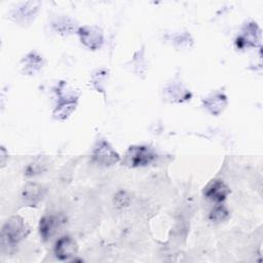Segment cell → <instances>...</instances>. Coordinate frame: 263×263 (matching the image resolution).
Segmentation results:
<instances>
[{
    "mask_svg": "<svg viewBox=\"0 0 263 263\" xmlns=\"http://www.w3.org/2000/svg\"><path fill=\"white\" fill-rule=\"evenodd\" d=\"M261 40V31L256 23L252 22L246 25L241 35L236 39L238 47L245 46H257Z\"/></svg>",
    "mask_w": 263,
    "mask_h": 263,
    "instance_id": "5b68a950",
    "label": "cell"
},
{
    "mask_svg": "<svg viewBox=\"0 0 263 263\" xmlns=\"http://www.w3.org/2000/svg\"><path fill=\"white\" fill-rule=\"evenodd\" d=\"M78 35L81 42L89 49L100 48L104 42V36L101 28L97 26H83L78 29Z\"/></svg>",
    "mask_w": 263,
    "mask_h": 263,
    "instance_id": "277c9868",
    "label": "cell"
},
{
    "mask_svg": "<svg viewBox=\"0 0 263 263\" xmlns=\"http://www.w3.org/2000/svg\"><path fill=\"white\" fill-rule=\"evenodd\" d=\"M155 156V152L147 146H130L125 153L123 162L132 167L144 166L152 162Z\"/></svg>",
    "mask_w": 263,
    "mask_h": 263,
    "instance_id": "7a4b0ae2",
    "label": "cell"
},
{
    "mask_svg": "<svg viewBox=\"0 0 263 263\" xmlns=\"http://www.w3.org/2000/svg\"><path fill=\"white\" fill-rule=\"evenodd\" d=\"M53 28L55 31H58L59 33L61 34H70L72 33L75 28H76V25H75V22L73 20H71L70 17H62V18H59L54 23H53Z\"/></svg>",
    "mask_w": 263,
    "mask_h": 263,
    "instance_id": "9a60e30c",
    "label": "cell"
},
{
    "mask_svg": "<svg viewBox=\"0 0 263 263\" xmlns=\"http://www.w3.org/2000/svg\"><path fill=\"white\" fill-rule=\"evenodd\" d=\"M43 66V59L36 52H30L22 61L23 72L28 75L35 74Z\"/></svg>",
    "mask_w": 263,
    "mask_h": 263,
    "instance_id": "7c38bea8",
    "label": "cell"
},
{
    "mask_svg": "<svg viewBox=\"0 0 263 263\" xmlns=\"http://www.w3.org/2000/svg\"><path fill=\"white\" fill-rule=\"evenodd\" d=\"M63 222V219L57 215L43 217L39 223V231L42 238L46 240L49 237H51L54 233L59 231Z\"/></svg>",
    "mask_w": 263,
    "mask_h": 263,
    "instance_id": "ba28073f",
    "label": "cell"
},
{
    "mask_svg": "<svg viewBox=\"0 0 263 263\" xmlns=\"http://www.w3.org/2000/svg\"><path fill=\"white\" fill-rule=\"evenodd\" d=\"M229 216V212L227 211V209L224 205H218L215 209L212 210L211 214H210V220H212L213 222H223L225 221Z\"/></svg>",
    "mask_w": 263,
    "mask_h": 263,
    "instance_id": "2e32d148",
    "label": "cell"
},
{
    "mask_svg": "<svg viewBox=\"0 0 263 263\" xmlns=\"http://www.w3.org/2000/svg\"><path fill=\"white\" fill-rule=\"evenodd\" d=\"M203 104L212 114L218 115L227 106V98L221 92H215L204 98Z\"/></svg>",
    "mask_w": 263,
    "mask_h": 263,
    "instance_id": "8fae6325",
    "label": "cell"
},
{
    "mask_svg": "<svg viewBox=\"0 0 263 263\" xmlns=\"http://www.w3.org/2000/svg\"><path fill=\"white\" fill-rule=\"evenodd\" d=\"M44 166H45V164L40 162V161H36L34 163H31L26 170V175L27 176H34L36 174H39L44 170Z\"/></svg>",
    "mask_w": 263,
    "mask_h": 263,
    "instance_id": "ac0fdd59",
    "label": "cell"
},
{
    "mask_svg": "<svg viewBox=\"0 0 263 263\" xmlns=\"http://www.w3.org/2000/svg\"><path fill=\"white\" fill-rule=\"evenodd\" d=\"M26 224L20 216L10 217L1 230V242L3 248L15 246L26 235Z\"/></svg>",
    "mask_w": 263,
    "mask_h": 263,
    "instance_id": "6da1fadb",
    "label": "cell"
},
{
    "mask_svg": "<svg viewBox=\"0 0 263 263\" xmlns=\"http://www.w3.org/2000/svg\"><path fill=\"white\" fill-rule=\"evenodd\" d=\"M76 105L77 102L73 99H66L65 101H62L53 111V118L58 120H65L75 110Z\"/></svg>",
    "mask_w": 263,
    "mask_h": 263,
    "instance_id": "4fadbf2b",
    "label": "cell"
},
{
    "mask_svg": "<svg viewBox=\"0 0 263 263\" xmlns=\"http://www.w3.org/2000/svg\"><path fill=\"white\" fill-rule=\"evenodd\" d=\"M39 2H26L23 3L21 6H17L12 11V17L15 20V22L27 24L30 23L35 14L37 13L39 9Z\"/></svg>",
    "mask_w": 263,
    "mask_h": 263,
    "instance_id": "9c48e42d",
    "label": "cell"
},
{
    "mask_svg": "<svg viewBox=\"0 0 263 263\" xmlns=\"http://www.w3.org/2000/svg\"><path fill=\"white\" fill-rule=\"evenodd\" d=\"M78 251V246L76 241L68 236H62L59 238V240L55 242L54 247V255L60 260H68L71 257L75 256Z\"/></svg>",
    "mask_w": 263,
    "mask_h": 263,
    "instance_id": "8992f818",
    "label": "cell"
},
{
    "mask_svg": "<svg viewBox=\"0 0 263 263\" xmlns=\"http://www.w3.org/2000/svg\"><path fill=\"white\" fill-rule=\"evenodd\" d=\"M230 189L228 186L221 180H212L203 190L204 196L214 200V201H223L229 194Z\"/></svg>",
    "mask_w": 263,
    "mask_h": 263,
    "instance_id": "52a82bcc",
    "label": "cell"
},
{
    "mask_svg": "<svg viewBox=\"0 0 263 263\" xmlns=\"http://www.w3.org/2000/svg\"><path fill=\"white\" fill-rule=\"evenodd\" d=\"M120 159L118 153L105 140L100 141L92 151V160L100 165H112Z\"/></svg>",
    "mask_w": 263,
    "mask_h": 263,
    "instance_id": "3957f363",
    "label": "cell"
},
{
    "mask_svg": "<svg viewBox=\"0 0 263 263\" xmlns=\"http://www.w3.org/2000/svg\"><path fill=\"white\" fill-rule=\"evenodd\" d=\"M45 189L37 183L27 184L22 191V197L29 205H36L43 197Z\"/></svg>",
    "mask_w": 263,
    "mask_h": 263,
    "instance_id": "30bf717a",
    "label": "cell"
},
{
    "mask_svg": "<svg viewBox=\"0 0 263 263\" xmlns=\"http://www.w3.org/2000/svg\"><path fill=\"white\" fill-rule=\"evenodd\" d=\"M165 92L167 93V98L174 102H181L183 100H188L190 98V92L187 89H185L182 84L170 85L165 89Z\"/></svg>",
    "mask_w": 263,
    "mask_h": 263,
    "instance_id": "5bb4252c",
    "label": "cell"
},
{
    "mask_svg": "<svg viewBox=\"0 0 263 263\" xmlns=\"http://www.w3.org/2000/svg\"><path fill=\"white\" fill-rule=\"evenodd\" d=\"M129 201H130V197L127 194V192H125V191H119L115 195V198H114V202L118 208L127 205L129 203Z\"/></svg>",
    "mask_w": 263,
    "mask_h": 263,
    "instance_id": "e0dca14e",
    "label": "cell"
}]
</instances>
